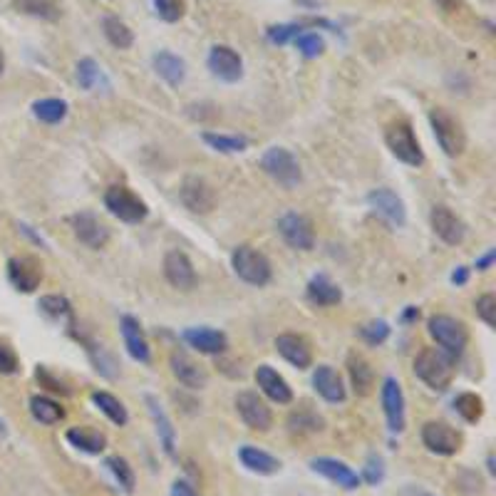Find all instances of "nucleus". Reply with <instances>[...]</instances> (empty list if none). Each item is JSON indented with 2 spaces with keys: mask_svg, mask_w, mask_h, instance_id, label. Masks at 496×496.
<instances>
[{
  "mask_svg": "<svg viewBox=\"0 0 496 496\" xmlns=\"http://www.w3.org/2000/svg\"><path fill=\"white\" fill-rule=\"evenodd\" d=\"M20 370V360L12 353V347L0 343V375H15Z\"/></svg>",
  "mask_w": 496,
  "mask_h": 496,
  "instance_id": "obj_49",
  "label": "nucleus"
},
{
  "mask_svg": "<svg viewBox=\"0 0 496 496\" xmlns=\"http://www.w3.org/2000/svg\"><path fill=\"white\" fill-rule=\"evenodd\" d=\"M467 281H469V271H467L464 266H459L457 271L452 273V283H454V285H464V283H467Z\"/></svg>",
  "mask_w": 496,
  "mask_h": 496,
  "instance_id": "obj_53",
  "label": "nucleus"
},
{
  "mask_svg": "<svg viewBox=\"0 0 496 496\" xmlns=\"http://www.w3.org/2000/svg\"><path fill=\"white\" fill-rule=\"evenodd\" d=\"M30 415H33V420L40 422V424H48V427L65 420V409L60 407V402H55L45 395H35L30 399Z\"/></svg>",
  "mask_w": 496,
  "mask_h": 496,
  "instance_id": "obj_35",
  "label": "nucleus"
},
{
  "mask_svg": "<svg viewBox=\"0 0 496 496\" xmlns=\"http://www.w3.org/2000/svg\"><path fill=\"white\" fill-rule=\"evenodd\" d=\"M74 74H77V82L82 89L87 92H97V87L105 82V74H102V67L92 58H82L74 67Z\"/></svg>",
  "mask_w": 496,
  "mask_h": 496,
  "instance_id": "obj_40",
  "label": "nucleus"
},
{
  "mask_svg": "<svg viewBox=\"0 0 496 496\" xmlns=\"http://www.w3.org/2000/svg\"><path fill=\"white\" fill-rule=\"evenodd\" d=\"M278 234L283 236V241L296 251H313L315 246V226L306 213L291 211L278 219Z\"/></svg>",
  "mask_w": 496,
  "mask_h": 496,
  "instance_id": "obj_11",
  "label": "nucleus"
},
{
  "mask_svg": "<svg viewBox=\"0 0 496 496\" xmlns=\"http://www.w3.org/2000/svg\"><path fill=\"white\" fill-rule=\"evenodd\" d=\"M412 496H437V494H430V492H424V489H412Z\"/></svg>",
  "mask_w": 496,
  "mask_h": 496,
  "instance_id": "obj_57",
  "label": "nucleus"
},
{
  "mask_svg": "<svg viewBox=\"0 0 496 496\" xmlns=\"http://www.w3.org/2000/svg\"><path fill=\"white\" fill-rule=\"evenodd\" d=\"M102 30H105V37L110 40V45H114L117 50H129L135 45V33L117 15H107L102 20Z\"/></svg>",
  "mask_w": 496,
  "mask_h": 496,
  "instance_id": "obj_36",
  "label": "nucleus"
},
{
  "mask_svg": "<svg viewBox=\"0 0 496 496\" xmlns=\"http://www.w3.org/2000/svg\"><path fill=\"white\" fill-rule=\"evenodd\" d=\"M454 412L464 422L477 424L484 417V399L477 392H461L454 397Z\"/></svg>",
  "mask_w": 496,
  "mask_h": 496,
  "instance_id": "obj_39",
  "label": "nucleus"
},
{
  "mask_svg": "<svg viewBox=\"0 0 496 496\" xmlns=\"http://www.w3.org/2000/svg\"><path fill=\"white\" fill-rule=\"evenodd\" d=\"M169 496H198V492L189 479H176L169 489Z\"/></svg>",
  "mask_w": 496,
  "mask_h": 496,
  "instance_id": "obj_51",
  "label": "nucleus"
},
{
  "mask_svg": "<svg viewBox=\"0 0 496 496\" xmlns=\"http://www.w3.org/2000/svg\"><path fill=\"white\" fill-rule=\"evenodd\" d=\"M313 387H315V392H318L325 402H330V405H337V402L345 399V384L340 380L337 370L330 368V365H318V368L313 370Z\"/></svg>",
  "mask_w": 496,
  "mask_h": 496,
  "instance_id": "obj_27",
  "label": "nucleus"
},
{
  "mask_svg": "<svg viewBox=\"0 0 496 496\" xmlns=\"http://www.w3.org/2000/svg\"><path fill=\"white\" fill-rule=\"evenodd\" d=\"M147 407L149 417L154 422V430L159 437V445L164 449V454L169 459H176V430H174V422L169 420V415L164 412V407L159 405L157 397L147 395Z\"/></svg>",
  "mask_w": 496,
  "mask_h": 496,
  "instance_id": "obj_24",
  "label": "nucleus"
},
{
  "mask_svg": "<svg viewBox=\"0 0 496 496\" xmlns=\"http://www.w3.org/2000/svg\"><path fill=\"white\" fill-rule=\"evenodd\" d=\"M234 405L238 417L244 420V424H246L248 430H253V432H268L273 427L271 407L266 405V399H263L259 392L244 390V392L236 395Z\"/></svg>",
  "mask_w": 496,
  "mask_h": 496,
  "instance_id": "obj_9",
  "label": "nucleus"
},
{
  "mask_svg": "<svg viewBox=\"0 0 496 496\" xmlns=\"http://www.w3.org/2000/svg\"><path fill=\"white\" fill-rule=\"evenodd\" d=\"M65 439H67V445L74 446L77 452H82V454H89V457H99L105 449H107V437L95 430V427H70L67 432H65Z\"/></svg>",
  "mask_w": 496,
  "mask_h": 496,
  "instance_id": "obj_28",
  "label": "nucleus"
},
{
  "mask_svg": "<svg viewBox=\"0 0 496 496\" xmlns=\"http://www.w3.org/2000/svg\"><path fill=\"white\" fill-rule=\"evenodd\" d=\"M37 308L43 315H48L50 321H73V306H70V300L65 296H43L40 298V303H37Z\"/></svg>",
  "mask_w": 496,
  "mask_h": 496,
  "instance_id": "obj_41",
  "label": "nucleus"
},
{
  "mask_svg": "<svg viewBox=\"0 0 496 496\" xmlns=\"http://www.w3.org/2000/svg\"><path fill=\"white\" fill-rule=\"evenodd\" d=\"M420 437L422 445L427 446V452H432L437 457H454L459 449H461V445H464L461 432L442 420L424 422Z\"/></svg>",
  "mask_w": 496,
  "mask_h": 496,
  "instance_id": "obj_8",
  "label": "nucleus"
},
{
  "mask_svg": "<svg viewBox=\"0 0 496 496\" xmlns=\"http://www.w3.org/2000/svg\"><path fill=\"white\" fill-rule=\"evenodd\" d=\"M430 221H432V231L437 234V238H442L446 246H459L467 236V223L459 219L454 211L445 206V204H437L430 213Z\"/></svg>",
  "mask_w": 496,
  "mask_h": 496,
  "instance_id": "obj_18",
  "label": "nucleus"
},
{
  "mask_svg": "<svg viewBox=\"0 0 496 496\" xmlns=\"http://www.w3.org/2000/svg\"><path fill=\"white\" fill-rule=\"evenodd\" d=\"M306 293H308L310 303H313V306H321V308H330V306H337V303L343 300L340 285L335 283V281H330L325 273H318V275L310 278Z\"/></svg>",
  "mask_w": 496,
  "mask_h": 496,
  "instance_id": "obj_29",
  "label": "nucleus"
},
{
  "mask_svg": "<svg viewBox=\"0 0 496 496\" xmlns=\"http://www.w3.org/2000/svg\"><path fill=\"white\" fill-rule=\"evenodd\" d=\"M206 65L213 77H219L221 82H238L244 77V60L231 45H213L209 50Z\"/></svg>",
  "mask_w": 496,
  "mask_h": 496,
  "instance_id": "obj_15",
  "label": "nucleus"
},
{
  "mask_svg": "<svg viewBox=\"0 0 496 496\" xmlns=\"http://www.w3.org/2000/svg\"><path fill=\"white\" fill-rule=\"evenodd\" d=\"M120 330H122L124 347H127L129 358L136 360V362H149L151 360V350H149L147 335L142 330L139 321L132 318V315H124L122 321H120Z\"/></svg>",
  "mask_w": 496,
  "mask_h": 496,
  "instance_id": "obj_26",
  "label": "nucleus"
},
{
  "mask_svg": "<svg viewBox=\"0 0 496 496\" xmlns=\"http://www.w3.org/2000/svg\"><path fill=\"white\" fill-rule=\"evenodd\" d=\"M105 206L114 219H120L122 223H142L149 213L147 204L136 197L132 189L120 184L110 186L105 191Z\"/></svg>",
  "mask_w": 496,
  "mask_h": 496,
  "instance_id": "obj_7",
  "label": "nucleus"
},
{
  "mask_svg": "<svg viewBox=\"0 0 496 496\" xmlns=\"http://www.w3.org/2000/svg\"><path fill=\"white\" fill-rule=\"evenodd\" d=\"M477 315L486 328H496V296L494 293H484L477 298Z\"/></svg>",
  "mask_w": 496,
  "mask_h": 496,
  "instance_id": "obj_48",
  "label": "nucleus"
},
{
  "mask_svg": "<svg viewBox=\"0 0 496 496\" xmlns=\"http://www.w3.org/2000/svg\"><path fill=\"white\" fill-rule=\"evenodd\" d=\"M256 384H259L260 392L275 405H291L293 402L291 384L285 383L283 375H278V370H273L271 365H259L256 368Z\"/></svg>",
  "mask_w": 496,
  "mask_h": 496,
  "instance_id": "obj_22",
  "label": "nucleus"
},
{
  "mask_svg": "<svg viewBox=\"0 0 496 496\" xmlns=\"http://www.w3.org/2000/svg\"><path fill=\"white\" fill-rule=\"evenodd\" d=\"M37 380H40V384H45L48 390H52V392L70 395V390H67V387H65L60 380H55V377H52V375L48 372V368H43V365H37Z\"/></svg>",
  "mask_w": 496,
  "mask_h": 496,
  "instance_id": "obj_50",
  "label": "nucleus"
},
{
  "mask_svg": "<svg viewBox=\"0 0 496 496\" xmlns=\"http://www.w3.org/2000/svg\"><path fill=\"white\" fill-rule=\"evenodd\" d=\"M92 405H95L112 424H117V427H124V424L129 422V412H127V407L122 405V399L114 397L112 392L95 390V392H92Z\"/></svg>",
  "mask_w": 496,
  "mask_h": 496,
  "instance_id": "obj_33",
  "label": "nucleus"
},
{
  "mask_svg": "<svg viewBox=\"0 0 496 496\" xmlns=\"http://www.w3.org/2000/svg\"><path fill=\"white\" fill-rule=\"evenodd\" d=\"M238 461H241L251 474H259V477H273V474H278L281 467H283L281 459L273 457L271 452H266V449L253 445L238 446Z\"/></svg>",
  "mask_w": 496,
  "mask_h": 496,
  "instance_id": "obj_25",
  "label": "nucleus"
},
{
  "mask_svg": "<svg viewBox=\"0 0 496 496\" xmlns=\"http://www.w3.org/2000/svg\"><path fill=\"white\" fill-rule=\"evenodd\" d=\"M288 427H291V432L313 434V432H322L325 422H322V417H318L315 412L300 409V412H293V415L288 417Z\"/></svg>",
  "mask_w": 496,
  "mask_h": 496,
  "instance_id": "obj_42",
  "label": "nucleus"
},
{
  "mask_svg": "<svg viewBox=\"0 0 496 496\" xmlns=\"http://www.w3.org/2000/svg\"><path fill=\"white\" fill-rule=\"evenodd\" d=\"M151 5L164 23H179L186 12L184 0H151Z\"/></svg>",
  "mask_w": 496,
  "mask_h": 496,
  "instance_id": "obj_43",
  "label": "nucleus"
},
{
  "mask_svg": "<svg viewBox=\"0 0 496 496\" xmlns=\"http://www.w3.org/2000/svg\"><path fill=\"white\" fill-rule=\"evenodd\" d=\"M33 114L40 122L60 124L67 117V102L58 97L37 99V102H33Z\"/></svg>",
  "mask_w": 496,
  "mask_h": 496,
  "instance_id": "obj_38",
  "label": "nucleus"
},
{
  "mask_svg": "<svg viewBox=\"0 0 496 496\" xmlns=\"http://www.w3.org/2000/svg\"><path fill=\"white\" fill-rule=\"evenodd\" d=\"M494 259H496V251H494V248H489V251H486L484 256H479V259H477L474 268H477V271H489V268L494 266Z\"/></svg>",
  "mask_w": 496,
  "mask_h": 496,
  "instance_id": "obj_52",
  "label": "nucleus"
},
{
  "mask_svg": "<svg viewBox=\"0 0 496 496\" xmlns=\"http://www.w3.org/2000/svg\"><path fill=\"white\" fill-rule=\"evenodd\" d=\"M384 144L392 151V157L402 161V164H407V167H422L424 151H422L420 142H417V136H415L412 124L405 122V120L392 122L387 127V132H384Z\"/></svg>",
  "mask_w": 496,
  "mask_h": 496,
  "instance_id": "obj_6",
  "label": "nucleus"
},
{
  "mask_svg": "<svg viewBox=\"0 0 496 496\" xmlns=\"http://www.w3.org/2000/svg\"><path fill=\"white\" fill-rule=\"evenodd\" d=\"M8 278L20 293H33L43 283V266L35 259H27V256L11 259L8 260Z\"/></svg>",
  "mask_w": 496,
  "mask_h": 496,
  "instance_id": "obj_20",
  "label": "nucleus"
},
{
  "mask_svg": "<svg viewBox=\"0 0 496 496\" xmlns=\"http://www.w3.org/2000/svg\"><path fill=\"white\" fill-rule=\"evenodd\" d=\"M5 70V58H3V50H0V74Z\"/></svg>",
  "mask_w": 496,
  "mask_h": 496,
  "instance_id": "obj_58",
  "label": "nucleus"
},
{
  "mask_svg": "<svg viewBox=\"0 0 496 496\" xmlns=\"http://www.w3.org/2000/svg\"><path fill=\"white\" fill-rule=\"evenodd\" d=\"M11 3L18 12L45 20V23H55L62 18V8L58 0H11Z\"/></svg>",
  "mask_w": 496,
  "mask_h": 496,
  "instance_id": "obj_32",
  "label": "nucleus"
},
{
  "mask_svg": "<svg viewBox=\"0 0 496 496\" xmlns=\"http://www.w3.org/2000/svg\"><path fill=\"white\" fill-rule=\"evenodd\" d=\"M486 471L494 477L496 474V459H494V454H486Z\"/></svg>",
  "mask_w": 496,
  "mask_h": 496,
  "instance_id": "obj_54",
  "label": "nucleus"
},
{
  "mask_svg": "<svg viewBox=\"0 0 496 496\" xmlns=\"http://www.w3.org/2000/svg\"><path fill=\"white\" fill-rule=\"evenodd\" d=\"M380 397H383V412L390 432H405V427H407V412H405V392H402V384L397 383L395 377H384L383 387H380Z\"/></svg>",
  "mask_w": 496,
  "mask_h": 496,
  "instance_id": "obj_12",
  "label": "nucleus"
},
{
  "mask_svg": "<svg viewBox=\"0 0 496 496\" xmlns=\"http://www.w3.org/2000/svg\"><path fill=\"white\" fill-rule=\"evenodd\" d=\"M70 223H73L74 238H77L80 244H85L87 248L99 251V248L107 246V241H110V229L99 221L95 213L80 211V213H74L73 219H70Z\"/></svg>",
  "mask_w": 496,
  "mask_h": 496,
  "instance_id": "obj_17",
  "label": "nucleus"
},
{
  "mask_svg": "<svg viewBox=\"0 0 496 496\" xmlns=\"http://www.w3.org/2000/svg\"><path fill=\"white\" fill-rule=\"evenodd\" d=\"M368 204H370V209L384 219V221L390 223V226H405L407 223V209H405V201L397 197L392 189H372L370 194H368Z\"/></svg>",
  "mask_w": 496,
  "mask_h": 496,
  "instance_id": "obj_16",
  "label": "nucleus"
},
{
  "mask_svg": "<svg viewBox=\"0 0 496 496\" xmlns=\"http://www.w3.org/2000/svg\"><path fill=\"white\" fill-rule=\"evenodd\" d=\"M260 169H263V174H268L275 184L283 186V189H293L303 179L300 161H298V157L291 149L285 147L266 149L263 157H260Z\"/></svg>",
  "mask_w": 496,
  "mask_h": 496,
  "instance_id": "obj_4",
  "label": "nucleus"
},
{
  "mask_svg": "<svg viewBox=\"0 0 496 496\" xmlns=\"http://www.w3.org/2000/svg\"><path fill=\"white\" fill-rule=\"evenodd\" d=\"M430 124H432L434 139L439 149L445 151L446 157H461L464 149H467V135L461 129V122H459L454 114H449L445 107H432L430 110Z\"/></svg>",
  "mask_w": 496,
  "mask_h": 496,
  "instance_id": "obj_3",
  "label": "nucleus"
},
{
  "mask_svg": "<svg viewBox=\"0 0 496 496\" xmlns=\"http://www.w3.org/2000/svg\"><path fill=\"white\" fill-rule=\"evenodd\" d=\"M310 469L315 471V474H321L325 477L328 482L337 484L340 489H345V492H355L360 484V474L350 464H345L343 459H335V457H313L308 461Z\"/></svg>",
  "mask_w": 496,
  "mask_h": 496,
  "instance_id": "obj_14",
  "label": "nucleus"
},
{
  "mask_svg": "<svg viewBox=\"0 0 496 496\" xmlns=\"http://www.w3.org/2000/svg\"><path fill=\"white\" fill-rule=\"evenodd\" d=\"M275 350L285 362H291L298 370H308L313 365V350H310L308 340L300 337V335L281 333L275 337Z\"/></svg>",
  "mask_w": 496,
  "mask_h": 496,
  "instance_id": "obj_21",
  "label": "nucleus"
},
{
  "mask_svg": "<svg viewBox=\"0 0 496 496\" xmlns=\"http://www.w3.org/2000/svg\"><path fill=\"white\" fill-rule=\"evenodd\" d=\"M383 479H384L383 457L370 454V457L365 459V467H362V471H360V482H368L370 486H377V484H383Z\"/></svg>",
  "mask_w": 496,
  "mask_h": 496,
  "instance_id": "obj_46",
  "label": "nucleus"
},
{
  "mask_svg": "<svg viewBox=\"0 0 496 496\" xmlns=\"http://www.w3.org/2000/svg\"><path fill=\"white\" fill-rule=\"evenodd\" d=\"M300 33H303V27L298 23H281L271 25V27L266 30V37H268V43H273V45H285V43L296 40Z\"/></svg>",
  "mask_w": 496,
  "mask_h": 496,
  "instance_id": "obj_45",
  "label": "nucleus"
},
{
  "mask_svg": "<svg viewBox=\"0 0 496 496\" xmlns=\"http://www.w3.org/2000/svg\"><path fill=\"white\" fill-rule=\"evenodd\" d=\"M347 375H350V384H353V392L358 397H368L375 387V370L368 360L358 355V353H350L347 355Z\"/></svg>",
  "mask_w": 496,
  "mask_h": 496,
  "instance_id": "obj_30",
  "label": "nucleus"
},
{
  "mask_svg": "<svg viewBox=\"0 0 496 496\" xmlns=\"http://www.w3.org/2000/svg\"><path fill=\"white\" fill-rule=\"evenodd\" d=\"M445 11H454L457 8V0H437Z\"/></svg>",
  "mask_w": 496,
  "mask_h": 496,
  "instance_id": "obj_55",
  "label": "nucleus"
},
{
  "mask_svg": "<svg viewBox=\"0 0 496 496\" xmlns=\"http://www.w3.org/2000/svg\"><path fill=\"white\" fill-rule=\"evenodd\" d=\"M360 335L368 345H383L384 340L390 337V325L384 321H370L368 325L360 328Z\"/></svg>",
  "mask_w": 496,
  "mask_h": 496,
  "instance_id": "obj_47",
  "label": "nucleus"
},
{
  "mask_svg": "<svg viewBox=\"0 0 496 496\" xmlns=\"http://www.w3.org/2000/svg\"><path fill=\"white\" fill-rule=\"evenodd\" d=\"M105 469L110 471L114 484L122 489L124 494H132V492H135L136 477H135V469L129 467V461H127V459L120 457V454H112V457L105 459Z\"/></svg>",
  "mask_w": 496,
  "mask_h": 496,
  "instance_id": "obj_34",
  "label": "nucleus"
},
{
  "mask_svg": "<svg viewBox=\"0 0 496 496\" xmlns=\"http://www.w3.org/2000/svg\"><path fill=\"white\" fill-rule=\"evenodd\" d=\"M427 330L432 335V340L437 345L442 347L445 353H449L452 358H459L464 350H467V343H469V330L467 325L452 315H432L430 322H427Z\"/></svg>",
  "mask_w": 496,
  "mask_h": 496,
  "instance_id": "obj_5",
  "label": "nucleus"
},
{
  "mask_svg": "<svg viewBox=\"0 0 496 496\" xmlns=\"http://www.w3.org/2000/svg\"><path fill=\"white\" fill-rule=\"evenodd\" d=\"M231 266L234 273L248 285H268L273 278V266L266 253H260L259 248L253 246H238L231 253Z\"/></svg>",
  "mask_w": 496,
  "mask_h": 496,
  "instance_id": "obj_2",
  "label": "nucleus"
},
{
  "mask_svg": "<svg viewBox=\"0 0 496 496\" xmlns=\"http://www.w3.org/2000/svg\"><path fill=\"white\" fill-rule=\"evenodd\" d=\"M179 198L191 213H201V216L216 209V201H219L216 189L204 176H186L179 186Z\"/></svg>",
  "mask_w": 496,
  "mask_h": 496,
  "instance_id": "obj_10",
  "label": "nucleus"
},
{
  "mask_svg": "<svg viewBox=\"0 0 496 496\" xmlns=\"http://www.w3.org/2000/svg\"><path fill=\"white\" fill-rule=\"evenodd\" d=\"M415 318H420V310L417 308H407V313H405V321H415Z\"/></svg>",
  "mask_w": 496,
  "mask_h": 496,
  "instance_id": "obj_56",
  "label": "nucleus"
},
{
  "mask_svg": "<svg viewBox=\"0 0 496 496\" xmlns=\"http://www.w3.org/2000/svg\"><path fill=\"white\" fill-rule=\"evenodd\" d=\"M164 278L169 281L172 288L176 291H194L197 288V271H194V263L191 259L186 256L184 251H179V248H174L169 251L167 256H164Z\"/></svg>",
  "mask_w": 496,
  "mask_h": 496,
  "instance_id": "obj_13",
  "label": "nucleus"
},
{
  "mask_svg": "<svg viewBox=\"0 0 496 496\" xmlns=\"http://www.w3.org/2000/svg\"><path fill=\"white\" fill-rule=\"evenodd\" d=\"M169 368H172L174 377L189 390H204L209 384V372L184 350H174L169 355Z\"/></svg>",
  "mask_w": 496,
  "mask_h": 496,
  "instance_id": "obj_19",
  "label": "nucleus"
},
{
  "mask_svg": "<svg viewBox=\"0 0 496 496\" xmlns=\"http://www.w3.org/2000/svg\"><path fill=\"white\" fill-rule=\"evenodd\" d=\"M151 65H154L157 74H159L161 80L169 87H179L186 80V62L182 60L179 55L169 52V50H159V52L151 58Z\"/></svg>",
  "mask_w": 496,
  "mask_h": 496,
  "instance_id": "obj_31",
  "label": "nucleus"
},
{
  "mask_svg": "<svg viewBox=\"0 0 496 496\" xmlns=\"http://www.w3.org/2000/svg\"><path fill=\"white\" fill-rule=\"evenodd\" d=\"M454 370H457V358H452L442 347H422L415 358V375L437 392L452 384Z\"/></svg>",
  "mask_w": 496,
  "mask_h": 496,
  "instance_id": "obj_1",
  "label": "nucleus"
},
{
  "mask_svg": "<svg viewBox=\"0 0 496 496\" xmlns=\"http://www.w3.org/2000/svg\"><path fill=\"white\" fill-rule=\"evenodd\" d=\"M204 144L221 154H241L248 149V139L241 135H219V132H204Z\"/></svg>",
  "mask_w": 496,
  "mask_h": 496,
  "instance_id": "obj_37",
  "label": "nucleus"
},
{
  "mask_svg": "<svg viewBox=\"0 0 496 496\" xmlns=\"http://www.w3.org/2000/svg\"><path fill=\"white\" fill-rule=\"evenodd\" d=\"M184 343L189 347H194L204 355H221L229 347V337L216 330V328H206V325H198V328H189L184 330Z\"/></svg>",
  "mask_w": 496,
  "mask_h": 496,
  "instance_id": "obj_23",
  "label": "nucleus"
},
{
  "mask_svg": "<svg viewBox=\"0 0 496 496\" xmlns=\"http://www.w3.org/2000/svg\"><path fill=\"white\" fill-rule=\"evenodd\" d=\"M293 43H296L298 52H300L303 58H308V60L321 58L322 50H325V40H322L318 33H300Z\"/></svg>",
  "mask_w": 496,
  "mask_h": 496,
  "instance_id": "obj_44",
  "label": "nucleus"
}]
</instances>
